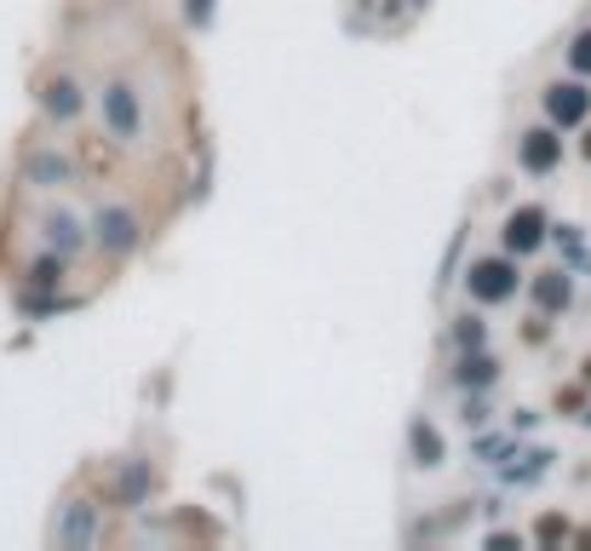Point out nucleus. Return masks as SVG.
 Wrapping results in <instances>:
<instances>
[{"label":"nucleus","instance_id":"nucleus-1","mask_svg":"<svg viewBox=\"0 0 591 551\" xmlns=\"http://www.w3.org/2000/svg\"><path fill=\"white\" fill-rule=\"evenodd\" d=\"M466 288L482 299V305H500V299L517 293V265H511V259H477L466 270Z\"/></svg>","mask_w":591,"mask_h":551},{"label":"nucleus","instance_id":"nucleus-2","mask_svg":"<svg viewBox=\"0 0 591 551\" xmlns=\"http://www.w3.org/2000/svg\"><path fill=\"white\" fill-rule=\"evenodd\" d=\"M104 127L115 133V138H138V127H144V110H138V92L126 87V81H115V87H104Z\"/></svg>","mask_w":591,"mask_h":551},{"label":"nucleus","instance_id":"nucleus-3","mask_svg":"<svg viewBox=\"0 0 591 551\" xmlns=\"http://www.w3.org/2000/svg\"><path fill=\"white\" fill-rule=\"evenodd\" d=\"M138 213H126V207H104L98 213V247L104 254H126V247H138Z\"/></svg>","mask_w":591,"mask_h":551},{"label":"nucleus","instance_id":"nucleus-4","mask_svg":"<svg viewBox=\"0 0 591 551\" xmlns=\"http://www.w3.org/2000/svg\"><path fill=\"white\" fill-rule=\"evenodd\" d=\"M586 110H591V92H586V87H575V81H569V87H562V81L546 87V115L557 121V127H575Z\"/></svg>","mask_w":591,"mask_h":551},{"label":"nucleus","instance_id":"nucleus-5","mask_svg":"<svg viewBox=\"0 0 591 551\" xmlns=\"http://www.w3.org/2000/svg\"><path fill=\"white\" fill-rule=\"evenodd\" d=\"M517 156H523V167H528V172H551V167L562 161V138L539 127V133H528V138L517 144Z\"/></svg>","mask_w":591,"mask_h":551},{"label":"nucleus","instance_id":"nucleus-6","mask_svg":"<svg viewBox=\"0 0 591 551\" xmlns=\"http://www.w3.org/2000/svg\"><path fill=\"white\" fill-rule=\"evenodd\" d=\"M539 236H546V218H539L534 207H523V213L505 218V247H511V254H528V247H539Z\"/></svg>","mask_w":591,"mask_h":551},{"label":"nucleus","instance_id":"nucleus-7","mask_svg":"<svg viewBox=\"0 0 591 551\" xmlns=\"http://www.w3.org/2000/svg\"><path fill=\"white\" fill-rule=\"evenodd\" d=\"M41 104H46V115H58V121H69L75 110H81V87L75 81H53L41 92Z\"/></svg>","mask_w":591,"mask_h":551},{"label":"nucleus","instance_id":"nucleus-8","mask_svg":"<svg viewBox=\"0 0 591 551\" xmlns=\"http://www.w3.org/2000/svg\"><path fill=\"white\" fill-rule=\"evenodd\" d=\"M58 540H64V546H87V540H98V529H92V506H69V517L58 522Z\"/></svg>","mask_w":591,"mask_h":551},{"label":"nucleus","instance_id":"nucleus-9","mask_svg":"<svg viewBox=\"0 0 591 551\" xmlns=\"http://www.w3.org/2000/svg\"><path fill=\"white\" fill-rule=\"evenodd\" d=\"M414 454H420V465H436V454H443V442H436L431 425H414Z\"/></svg>","mask_w":591,"mask_h":551},{"label":"nucleus","instance_id":"nucleus-10","mask_svg":"<svg viewBox=\"0 0 591 551\" xmlns=\"http://www.w3.org/2000/svg\"><path fill=\"white\" fill-rule=\"evenodd\" d=\"M46 236H53V247H58V254H69V247H75V224L58 213V218H46Z\"/></svg>","mask_w":591,"mask_h":551},{"label":"nucleus","instance_id":"nucleus-11","mask_svg":"<svg viewBox=\"0 0 591 551\" xmlns=\"http://www.w3.org/2000/svg\"><path fill=\"white\" fill-rule=\"evenodd\" d=\"M539 299H546V305H562V299H569V282H557V276H546V282H539Z\"/></svg>","mask_w":591,"mask_h":551},{"label":"nucleus","instance_id":"nucleus-12","mask_svg":"<svg viewBox=\"0 0 591 551\" xmlns=\"http://www.w3.org/2000/svg\"><path fill=\"white\" fill-rule=\"evenodd\" d=\"M569 58H575V69H586V75H591V35H580V41H575V53H569Z\"/></svg>","mask_w":591,"mask_h":551}]
</instances>
